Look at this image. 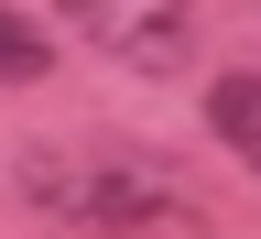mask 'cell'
Masks as SVG:
<instances>
[{"label":"cell","instance_id":"obj_3","mask_svg":"<svg viewBox=\"0 0 261 239\" xmlns=\"http://www.w3.org/2000/svg\"><path fill=\"white\" fill-rule=\"evenodd\" d=\"M207 120H218V142L261 174V76H218L207 87Z\"/></svg>","mask_w":261,"mask_h":239},{"label":"cell","instance_id":"obj_1","mask_svg":"<svg viewBox=\"0 0 261 239\" xmlns=\"http://www.w3.org/2000/svg\"><path fill=\"white\" fill-rule=\"evenodd\" d=\"M22 196L76 228H163V218H196V196L142 152H33L22 163Z\"/></svg>","mask_w":261,"mask_h":239},{"label":"cell","instance_id":"obj_2","mask_svg":"<svg viewBox=\"0 0 261 239\" xmlns=\"http://www.w3.org/2000/svg\"><path fill=\"white\" fill-rule=\"evenodd\" d=\"M65 22H87L120 65H152V76L185 55V22L163 11V0H65Z\"/></svg>","mask_w":261,"mask_h":239},{"label":"cell","instance_id":"obj_4","mask_svg":"<svg viewBox=\"0 0 261 239\" xmlns=\"http://www.w3.org/2000/svg\"><path fill=\"white\" fill-rule=\"evenodd\" d=\"M44 65H55V44H44V33H33L22 11H0V87H33Z\"/></svg>","mask_w":261,"mask_h":239}]
</instances>
